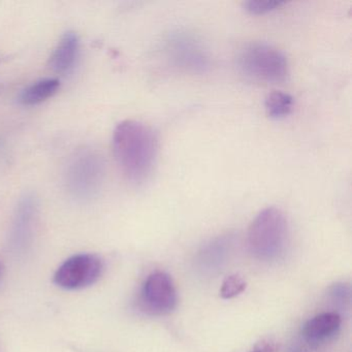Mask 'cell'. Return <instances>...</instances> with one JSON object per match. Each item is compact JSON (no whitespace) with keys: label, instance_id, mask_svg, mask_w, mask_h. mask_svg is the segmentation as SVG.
I'll return each instance as SVG.
<instances>
[{"label":"cell","instance_id":"cell-1","mask_svg":"<svg viewBox=\"0 0 352 352\" xmlns=\"http://www.w3.org/2000/svg\"><path fill=\"white\" fill-rule=\"evenodd\" d=\"M113 152L125 178L140 184L153 170L157 139L148 125L135 120L122 121L113 133Z\"/></svg>","mask_w":352,"mask_h":352},{"label":"cell","instance_id":"cell-2","mask_svg":"<svg viewBox=\"0 0 352 352\" xmlns=\"http://www.w3.org/2000/svg\"><path fill=\"white\" fill-rule=\"evenodd\" d=\"M104 177V156L96 149L83 148L69 160L65 173V188L74 199L86 203L100 195Z\"/></svg>","mask_w":352,"mask_h":352},{"label":"cell","instance_id":"cell-3","mask_svg":"<svg viewBox=\"0 0 352 352\" xmlns=\"http://www.w3.org/2000/svg\"><path fill=\"white\" fill-rule=\"evenodd\" d=\"M288 224L285 214L269 207L257 214L247 234L248 248L253 256L261 261L277 258L285 247Z\"/></svg>","mask_w":352,"mask_h":352},{"label":"cell","instance_id":"cell-4","mask_svg":"<svg viewBox=\"0 0 352 352\" xmlns=\"http://www.w3.org/2000/svg\"><path fill=\"white\" fill-rule=\"evenodd\" d=\"M236 60L240 71L257 81L281 83L288 76V61L285 54L267 43L247 45Z\"/></svg>","mask_w":352,"mask_h":352},{"label":"cell","instance_id":"cell-5","mask_svg":"<svg viewBox=\"0 0 352 352\" xmlns=\"http://www.w3.org/2000/svg\"><path fill=\"white\" fill-rule=\"evenodd\" d=\"M166 49L173 65L183 71L201 75L211 69V59L208 51L192 34L175 32L166 42Z\"/></svg>","mask_w":352,"mask_h":352},{"label":"cell","instance_id":"cell-6","mask_svg":"<svg viewBox=\"0 0 352 352\" xmlns=\"http://www.w3.org/2000/svg\"><path fill=\"white\" fill-rule=\"evenodd\" d=\"M104 270V261L100 256L82 253L67 259L55 272L53 281L63 289H82L96 283Z\"/></svg>","mask_w":352,"mask_h":352},{"label":"cell","instance_id":"cell-7","mask_svg":"<svg viewBox=\"0 0 352 352\" xmlns=\"http://www.w3.org/2000/svg\"><path fill=\"white\" fill-rule=\"evenodd\" d=\"M141 307L152 315H168L176 309L178 294L172 277L166 272L150 274L142 286Z\"/></svg>","mask_w":352,"mask_h":352},{"label":"cell","instance_id":"cell-8","mask_svg":"<svg viewBox=\"0 0 352 352\" xmlns=\"http://www.w3.org/2000/svg\"><path fill=\"white\" fill-rule=\"evenodd\" d=\"M38 201L34 192H25L18 201L10 230L9 245L16 254L28 251L34 239Z\"/></svg>","mask_w":352,"mask_h":352},{"label":"cell","instance_id":"cell-9","mask_svg":"<svg viewBox=\"0 0 352 352\" xmlns=\"http://www.w3.org/2000/svg\"><path fill=\"white\" fill-rule=\"evenodd\" d=\"M342 318L335 311L323 312L309 319L302 327V336L312 347H318L335 339L341 327Z\"/></svg>","mask_w":352,"mask_h":352},{"label":"cell","instance_id":"cell-10","mask_svg":"<svg viewBox=\"0 0 352 352\" xmlns=\"http://www.w3.org/2000/svg\"><path fill=\"white\" fill-rule=\"evenodd\" d=\"M79 53V36L74 32H65L53 51L49 65L54 73L67 75L75 67Z\"/></svg>","mask_w":352,"mask_h":352},{"label":"cell","instance_id":"cell-11","mask_svg":"<svg viewBox=\"0 0 352 352\" xmlns=\"http://www.w3.org/2000/svg\"><path fill=\"white\" fill-rule=\"evenodd\" d=\"M232 236L230 234L218 236L212 240L207 246L201 249L199 254V265L205 270L213 271L221 267L222 263L226 261V257L230 254L232 246Z\"/></svg>","mask_w":352,"mask_h":352},{"label":"cell","instance_id":"cell-12","mask_svg":"<svg viewBox=\"0 0 352 352\" xmlns=\"http://www.w3.org/2000/svg\"><path fill=\"white\" fill-rule=\"evenodd\" d=\"M60 87V82L55 78L38 80L24 88L18 96V102L25 107L38 106L54 96Z\"/></svg>","mask_w":352,"mask_h":352},{"label":"cell","instance_id":"cell-13","mask_svg":"<svg viewBox=\"0 0 352 352\" xmlns=\"http://www.w3.org/2000/svg\"><path fill=\"white\" fill-rule=\"evenodd\" d=\"M292 107H294V98L285 92L274 91L265 98V112L273 120L285 118L292 112Z\"/></svg>","mask_w":352,"mask_h":352},{"label":"cell","instance_id":"cell-14","mask_svg":"<svg viewBox=\"0 0 352 352\" xmlns=\"http://www.w3.org/2000/svg\"><path fill=\"white\" fill-rule=\"evenodd\" d=\"M247 283L242 276L238 274H232L228 276L222 282L221 288H220V296L224 300H230L240 296L242 292L246 289Z\"/></svg>","mask_w":352,"mask_h":352},{"label":"cell","instance_id":"cell-15","mask_svg":"<svg viewBox=\"0 0 352 352\" xmlns=\"http://www.w3.org/2000/svg\"><path fill=\"white\" fill-rule=\"evenodd\" d=\"M283 5H285L284 1H275V0H249L244 3L243 8L247 13L257 16L271 13Z\"/></svg>","mask_w":352,"mask_h":352},{"label":"cell","instance_id":"cell-16","mask_svg":"<svg viewBox=\"0 0 352 352\" xmlns=\"http://www.w3.org/2000/svg\"><path fill=\"white\" fill-rule=\"evenodd\" d=\"M280 344L272 338H265L257 342L249 352H279Z\"/></svg>","mask_w":352,"mask_h":352},{"label":"cell","instance_id":"cell-17","mask_svg":"<svg viewBox=\"0 0 352 352\" xmlns=\"http://www.w3.org/2000/svg\"><path fill=\"white\" fill-rule=\"evenodd\" d=\"M331 294L335 300H341V302H349L350 289L345 284H335L331 288Z\"/></svg>","mask_w":352,"mask_h":352},{"label":"cell","instance_id":"cell-18","mask_svg":"<svg viewBox=\"0 0 352 352\" xmlns=\"http://www.w3.org/2000/svg\"><path fill=\"white\" fill-rule=\"evenodd\" d=\"M3 273H5V267H3V263L0 261V281L3 279Z\"/></svg>","mask_w":352,"mask_h":352}]
</instances>
